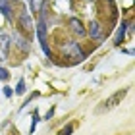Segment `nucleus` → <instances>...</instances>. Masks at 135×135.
Wrapping results in <instances>:
<instances>
[{"instance_id": "1", "label": "nucleus", "mask_w": 135, "mask_h": 135, "mask_svg": "<svg viewBox=\"0 0 135 135\" xmlns=\"http://www.w3.org/2000/svg\"><path fill=\"white\" fill-rule=\"evenodd\" d=\"M127 95V89H122V91H116V93L112 95V97H108L106 100H104V106L102 108H112V106H116V104H118L122 99H124V97Z\"/></svg>"}, {"instance_id": "10", "label": "nucleus", "mask_w": 135, "mask_h": 135, "mask_svg": "<svg viewBox=\"0 0 135 135\" xmlns=\"http://www.w3.org/2000/svg\"><path fill=\"white\" fill-rule=\"evenodd\" d=\"M4 95H6V97H12V95H14V91H12L10 87H6V89H4Z\"/></svg>"}, {"instance_id": "8", "label": "nucleus", "mask_w": 135, "mask_h": 135, "mask_svg": "<svg viewBox=\"0 0 135 135\" xmlns=\"http://www.w3.org/2000/svg\"><path fill=\"white\" fill-rule=\"evenodd\" d=\"M8 79H10V73L6 71V68L0 66V81H8Z\"/></svg>"}, {"instance_id": "4", "label": "nucleus", "mask_w": 135, "mask_h": 135, "mask_svg": "<svg viewBox=\"0 0 135 135\" xmlns=\"http://www.w3.org/2000/svg\"><path fill=\"white\" fill-rule=\"evenodd\" d=\"M89 33L93 39H100V23L99 21H93L91 23V27H89Z\"/></svg>"}, {"instance_id": "5", "label": "nucleus", "mask_w": 135, "mask_h": 135, "mask_svg": "<svg viewBox=\"0 0 135 135\" xmlns=\"http://www.w3.org/2000/svg\"><path fill=\"white\" fill-rule=\"evenodd\" d=\"M20 23H21V27H23V29H29V25H31V21H29V17H27V12H25V10L21 12Z\"/></svg>"}, {"instance_id": "9", "label": "nucleus", "mask_w": 135, "mask_h": 135, "mask_svg": "<svg viewBox=\"0 0 135 135\" xmlns=\"http://www.w3.org/2000/svg\"><path fill=\"white\" fill-rule=\"evenodd\" d=\"M71 131H73V124H68L62 131H60V135H71Z\"/></svg>"}, {"instance_id": "3", "label": "nucleus", "mask_w": 135, "mask_h": 135, "mask_svg": "<svg viewBox=\"0 0 135 135\" xmlns=\"http://www.w3.org/2000/svg\"><path fill=\"white\" fill-rule=\"evenodd\" d=\"M70 27H71V31L75 33L77 37H83L85 33H87V31H85V27L81 25V21H79V20H70Z\"/></svg>"}, {"instance_id": "6", "label": "nucleus", "mask_w": 135, "mask_h": 135, "mask_svg": "<svg viewBox=\"0 0 135 135\" xmlns=\"http://www.w3.org/2000/svg\"><path fill=\"white\" fill-rule=\"evenodd\" d=\"M124 35H126V23H122V27L118 29V35H116V45H120L122 41H124Z\"/></svg>"}, {"instance_id": "2", "label": "nucleus", "mask_w": 135, "mask_h": 135, "mask_svg": "<svg viewBox=\"0 0 135 135\" xmlns=\"http://www.w3.org/2000/svg\"><path fill=\"white\" fill-rule=\"evenodd\" d=\"M37 31H39V41H41V46H42V50H45V54L46 56H50V48H48V45H46V35H45V23H39L37 25Z\"/></svg>"}, {"instance_id": "11", "label": "nucleus", "mask_w": 135, "mask_h": 135, "mask_svg": "<svg viewBox=\"0 0 135 135\" xmlns=\"http://www.w3.org/2000/svg\"><path fill=\"white\" fill-rule=\"evenodd\" d=\"M52 114H54V108H50V110L46 112V118H45V120H50V118H52Z\"/></svg>"}, {"instance_id": "7", "label": "nucleus", "mask_w": 135, "mask_h": 135, "mask_svg": "<svg viewBox=\"0 0 135 135\" xmlns=\"http://www.w3.org/2000/svg\"><path fill=\"white\" fill-rule=\"evenodd\" d=\"M25 93V79H20L16 85V95H23Z\"/></svg>"}]
</instances>
